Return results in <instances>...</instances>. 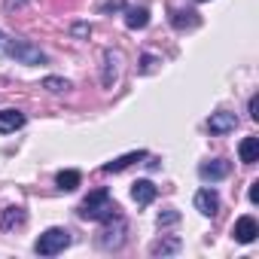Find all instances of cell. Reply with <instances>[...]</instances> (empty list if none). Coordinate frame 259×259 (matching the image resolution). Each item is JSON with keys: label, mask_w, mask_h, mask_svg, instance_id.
I'll use <instances>...</instances> for the list:
<instances>
[{"label": "cell", "mask_w": 259, "mask_h": 259, "mask_svg": "<svg viewBox=\"0 0 259 259\" xmlns=\"http://www.w3.org/2000/svg\"><path fill=\"white\" fill-rule=\"evenodd\" d=\"M195 207H198L204 217H217V210H220V195H217L210 186H204V189L195 192Z\"/></svg>", "instance_id": "9"}, {"label": "cell", "mask_w": 259, "mask_h": 259, "mask_svg": "<svg viewBox=\"0 0 259 259\" xmlns=\"http://www.w3.org/2000/svg\"><path fill=\"white\" fill-rule=\"evenodd\" d=\"M43 89H49V92L61 95V92H67V89H73V85H70V79H61V76H46V79H43Z\"/></svg>", "instance_id": "19"}, {"label": "cell", "mask_w": 259, "mask_h": 259, "mask_svg": "<svg viewBox=\"0 0 259 259\" xmlns=\"http://www.w3.org/2000/svg\"><path fill=\"white\" fill-rule=\"evenodd\" d=\"M238 156L244 165H256L259 162V138H244L238 147Z\"/></svg>", "instance_id": "13"}, {"label": "cell", "mask_w": 259, "mask_h": 259, "mask_svg": "<svg viewBox=\"0 0 259 259\" xmlns=\"http://www.w3.org/2000/svg\"><path fill=\"white\" fill-rule=\"evenodd\" d=\"M107 226H104V232H101V247H107V250H116V247H122V241H125V220L116 213V217H110V220H104Z\"/></svg>", "instance_id": "4"}, {"label": "cell", "mask_w": 259, "mask_h": 259, "mask_svg": "<svg viewBox=\"0 0 259 259\" xmlns=\"http://www.w3.org/2000/svg\"><path fill=\"white\" fill-rule=\"evenodd\" d=\"M229 171H232V162H226V159H213V162H204V165L198 168V177L217 183V180L229 177Z\"/></svg>", "instance_id": "8"}, {"label": "cell", "mask_w": 259, "mask_h": 259, "mask_svg": "<svg viewBox=\"0 0 259 259\" xmlns=\"http://www.w3.org/2000/svg\"><path fill=\"white\" fill-rule=\"evenodd\" d=\"M70 34L79 37V40H89V37H92V25H89V22H76V25L70 28Z\"/></svg>", "instance_id": "21"}, {"label": "cell", "mask_w": 259, "mask_h": 259, "mask_svg": "<svg viewBox=\"0 0 259 259\" xmlns=\"http://www.w3.org/2000/svg\"><path fill=\"white\" fill-rule=\"evenodd\" d=\"M141 159H147V150H135V153H125V156H119V159L107 162V165H104V174H119V171H125L128 165H135V162H141Z\"/></svg>", "instance_id": "10"}, {"label": "cell", "mask_w": 259, "mask_h": 259, "mask_svg": "<svg viewBox=\"0 0 259 259\" xmlns=\"http://www.w3.org/2000/svg\"><path fill=\"white\" fill-rule=\"evenodd\" d=\"M55 183H58V189H64V192H73V189L82 183V174L70 168V171H61V174L55 177Z\"/></svg>", "instance_id": "17"}, {"label": "cell", "mask_w": 259, "mask_h": 259, "mask_svg": "<svg viewBox=\"0 0 259 259\" xmlns=\"http://www.w3.org/2000/svg\"><path fill=\"white\" fill-rule=\"evenodd\" d=\"M119 70H122V55H119V52H113V49H107V52H104L101 85H104V89H113V85H116V79H119Z\"/></svg>", "instance_id": "5"}, {"label": "cell", "mask_w": 259, "mask_h": 259, "mask_svg": "<svg viewBox=\"0 0 259 259\" xmlns=\"http://www.w3.org/2000/svg\"><path fill=\"white\" fill-rule=\"evenodd\" d=\"M132 198L144 207V204H153V198H156V186L150 183V180H138L135 186H132Z\"/></svg>", "instance_id": "14"}, {"label": "cell", "mask_w": 259, "mask_h": 259, "mask_svg": "<svg viewBox=\"0 0 259 259\" xmlns=\"http://www.w3.org/2000/svg\"><path fill=\"white\" fill-rule=\"evenodd\" d=\"M67 247H70V232L61 229V226H52V229H46V232L37 238L34 253H37V256H58V253H64Z\"/></svg>", "instance_id": "3"}, {"label": "cell", "mask_w": 259, "mask_h": 259, "mask_svg": "<svg viewBox=\"0 0 259 259\" xmlns=\"http://www.w3.org/2000/svg\"><path fill=\"white\" fill-rule=\"evenodd\" d=\"M168 223H177V213H174V210H168V213L159 217V226H168Z\"/></svg>", "instance_id": "24"}, {"label": "cell", "mask_w": 259, "mask_h": 259, "mask_svg": "<svg viewBox=\"0 0 259 259\" xmlns=\"http://www.w3.org/2000/svg\"><path fill=\"white\" fill-rule=\"evenodd\" d=\"M207 128H210V135H229V132L238 128V116L229 113V110H220V113H213L207 119Z\"/></svg>", "instance_id": "6"}, {"label": "cell", "mask_w": 259, "mask_h": 259, "mask_svg": "<svg viewBox=\"0 0 259 259\" xmlns=\"http://www.w3.org/2000/svg\"><path fill=\"white\" fill-rule=\"evenodd\" d=\"M25 125V113L22 110H0V135H13Z\"/></svg>", "instance_id": "11"}, {"label": "cell", "mask_w": 259, "mask_h": 259, "mask_svg": "<svg viewBox=\"0 0 259 259\" xmlns=\"http://www.w3.org/2000/svg\"><path fill=\"white\" fill-rule=\"evenodd\" d=\"M177 250H180V238H162V241H156V244L150 247L153 256H171V253H177Z\"/></svg>", "instance_id": "18"}, {"label": "cell", "mask_w": 259, "mask_h": 259, "mask_svg": "<svg viewBox=\"0 0 259 259\" xmlns=\"http://www.w3.org/2000/svg\"><path fill=\"white\" fill-rule=\"evenodd\" d=\"M250 116H253V119H259V95H253V98H250Z\"/></svg>", "instance_id": "23"}, {"label": "cell", "mask_w": 259, "mask_h": 259, "mask_svg": "<svg viewBox=\"0 0 259 259\" xmlns=\"http://www.w3.org/2000/svg\"><path fill=\"white\" fill-rule=\"evenodd\" d=\"M171 25L177 28V31H183V28H195L198 25V16L195 13H183V10H171Z\"/></svg>", "instance_id": "16"}, {"label": "cell", "mask_w": 259, "mask_h": 259, "mask_svg": "<svg viewBox=\"0 0 259 259\" xmlns=\"http://www.w3.org/2000/svg\"><path fill=\"white\" fill-rule=\"evenodd\" d=\"M116 213H119V207L113 204V198H110L107 189H95V192L79 204V217H82V220L104 223V220H110V217H116Z\"/></svg>", "instance_id": "2"}, {"label": "cell", "mask_w": 259, "mask_h": 259, "mask_svg": "<svg viewBox=\"0 0 259 259\" xmlns=\"http://www.w3.org/2000/svg\"><path fill=\"white\" fill-rule=\"evenodd\" d=\"M198 4H204V0H198Z\"/></svg>", "instance_id": "26"}, {"label": "cell", "mask_w": 259, "mask_h": 259, "mask_svg": "<svg viewBox=\"0 0 259 259\" xmlns=\"http://www.w3.org/2000/svg\"><path fill=\"white\" fill-rule=\"evenodd\" d=\"M232 235H235V241H238V244H253V241H256V235H259V223L247 213V217H241V220L235 223Z\"/></svg>", "instance_id": "7"}, {"label": "cell", "mask_w": 259, "mask_h": 259, "mask_svg": "<svg viewBox=\"0 0 259 259\" xmlns=\"http://www.w3.org/2000/svg\"><path fill=\"white\" fill-rule=\"evenodd\" d=\"M0 58L16 61V64H28V67L46 64V52L40 46H34V43H28L22 37H10L4 31H0Z\"/></svg>", "instance_id": "1"}, {"label": "cell", "mask_w": 259, "mask_h": 259, "mask_svg": "<svg viewBox=\"0 0 259 259\" xmlns=\"http://www.w3.org/2000/svg\"><path fill=\"white\" fill-rule=\"evenodd\" d=\"M250 201H253V204L259 201V180H256V183H250Z\"/></svg>", "instance_id": "25"}, {"label": "cell", "mask_w": 259, "mask_h": 259, "mask_svg": "<svg viewBox=\"0 0 259 259\" xmlns=\"http://www.w3.org/2000/svg\"><path fill=\"white\" fill-rule=\"evenodd\" d=\"M25 220H28L25 207H7L0 213V229H19V226H25Z\"/></svg>", "instance_id": "15"}, {"label": "cell", "mask_w": 259, "mask_h": 259, "mask_svg": "<svg viewBox=\"0 0 259 259\" xmlns=\"http://www.w3.org/2000/svg\"><path fill=\"white\" fill-rule=\"evenodd\" d=\"M125 0H107V4H101V13H113V10H122Z\"/></svg>", "instance_id": "22"}, {"label": "cell", "mask_w": 259, "mask_h": 259, "mask_svg": "<svg viewBox=\"0 0 259 259\" xmlns=\"http://www.w3.org/2000/svg\"><path fill=\"white\" fill-rule=\"evenodd\" d=\"M125 25L132 28V31H141L150 25V10L147 7H132V10H125Z\"/></svg>", "instance_id": "12"}, {"label": "cell", "mask_w": 259, "mask_h": 259, "mask_svg": "<svg viewBox=\"0 0 259 259\" xmlns=\"http://www.w3.org/2000/svg\"><path fill=\"white\" fill-rule=\"evenodd\" d=\"M28 4H31V0H4V13H7V16H13V13H22Z\"/></svg>", "instance_id": "20"}]
</instances>
